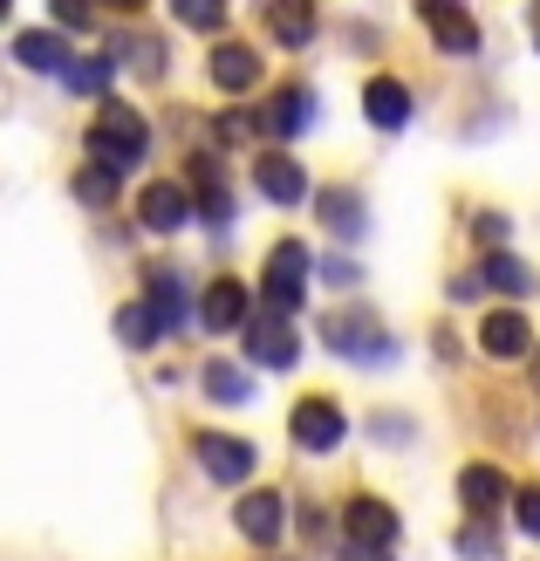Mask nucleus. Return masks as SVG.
<instances>
[{"label": "nucleus", "instance_id": "1", "mask_svg": "<svg viewBox=\"0 0 540 561\" xmlns=\"http://www.w3.org/2000/svg\"><path fill=\"white\" fill-rule=\"evenodd\" d=\"M145 151H151L145 117H137V110H124V103H103V117L90 124V164H103V172L124 179Z\"/></svg>", "mask_w": 540, "mask_h": 561}, {"label": "nucleus", "instance_id": "2", "mask_svg": "<svg viewBox=\"0 0 540 561\" xmlns=\"http://www.w3.org/2000/svg\"><path fill=\"white\" fill-rule=\"evenodd\" d=\"M322 343L335 350V356H349V363H390L397 350H390V329L377 322V316H363V308H349V316H329L322 322Z\"/></svg>", "mask_w": 540, "mask_h": 561}, {"label": "nucleus", "instance_id": "3", "mask_svg": "<svg viewBox=\"0 0 540 561\" xmlns=\"http://www.w3.org/2000/svg\"><path fill=\"white\" fill-rule=\"evenodd\" d=\"M308 295V247L301 240H280L267 254V274H261V301L274 308V316H295Z\"/></svg>", "mask_w": 540, "mask_h": 561}, {"label": "nucleus", "instance_id": "4", "mask_svg": "<svg viewBox=\"0 0 540 561\" xmlns=\"http://www.w3.org/2000/svg\"><path fill=\"white\" fill-rule=\"evenodd\" d=\"M288 432H295L301 453H335L349 425H343V411H335L329 398H301V404H295V417H288Z\"/></svg>", "mask_w": 540, "mask_h": 561}, {"label": "nucleus", "instance_id": "5", "mask_svg": "<svg viewBox=\"0 0 540 561\" xmlns=\"http://www.w3.org/2000/svg\"><path fill=\"white\" fill-rule=\"evenodd\" d=\"M246 356L261 363V370H295V363H301V343H295V329H288V316L246 322Z\"/></svg>", "mask_w": 540, "mask_h": 561}, {"label": "nucleus", "instance_id": "6", "mask_svg": "<svg viewBox=\"0 0 540 561\" xmlns=\"http://www.w3.org/2000/svg\"><path fill=\"white\" fill-rule=\"evenodd\" d=\"M479 350H486L493 363H520V356L533 350V329H527V316H520V308H493V316L479 322Z\"/></svg>", "mask_w": 540, "mask_h": 561}, {"label": "nucleus", "instance_id": "7", "mask_svg": "<svg viewBox=\"0 0 540 561\" xmlns=\"http://www.w3.org/2000/svg\"><path fill=\"white\" fill-rule=\"evenodd\" d=\"M233 520H240V535L253 548H274L280 535H288V500H280V493H246Z\"/></svg>", "mask_w": 540, "mask_h": 561}, {"label": "nucleus", "instance_id": "8", "mask_svg": "<svg viewBox=\"0 0 540 561\" xmlns=\"http://www.w3.org/2000/svg\"><path fill=\"white\" fill-rule=\"evenodd\" d=\"M198 466H206L219 486H240L246 472H253V445H246V438H219V432H198Z\"/></svg>", "mask_w": 540, "mask_h": 561}, {"label": "nucleus", "instance_id": "9", "mask_svg": "<svg viewBox=\"0 0 540 561\" xmlns=\"http://www.w3.org/2000/svg\"><path fill=\"white\" fill-rule=\"evenodd\" d=\"M459 500H466L472 520H493L506 500H514V486H506L499 466H466V472H459Z\"/></svg>", "mask_w": 540, "mask_h": 561}, {"label": "nucleus", "instance_id": "10", "mask_svg": "<svg viewBox=\"0 0 540 561\" xmlns=\"http://www.w3.org/2000/svg\"><path fill=\"white\" fill-rule=\"evenodd\" d=\"M322 227H329V240L356 247V240L369 233V206H363V192H349V185H329V192H322Z\"/></svg>", "mask_w": 540, "mask_h": 561}, {"label": "nucleus", "instance_id": "11", "mask_svg": "<svg viewBox=\"0 0 540 561\" xmlns=\"http://www.w3.org/2000/svg\"><path fill=\"white\" fill-rule=\"evenodd\" d=\"M206 76H212V90H226V96H246L253 82H261V55H253V48H240V42H219V48H212V62H206Z\"/></svg>", "mask_w": 540, "mask_h": 561}, {"label": "nucleus", "instance_id": "12", "mask_svg": "<svg viewBox=\"0 0 540 561\" xmlns=\"http://www.w3.org/2000/svg\"><path fill=\"white\" fill-rule=\"evenodd\" d=\"M424 27H432V42H438L445 55H472V48H479L472 14H466V8H451V0H424Z\"/></svg>", "mask_w": 540, "mask_h": 561}, {"label": "nucleus", "instance_id": "13", "mask_svg": "<svg viewBox=\"0 0 540 561\" xmlns=\"http://www.w3.org/2000/svg\"><path fill=\"white\" fill-rule=\"evenodd\" d=\"M315 90H301V82H295V90H280L267 110H261V130H274V137H301L308 124H315Z\"/></svg>", "mask_w": 540, "mask_h": 561}, {"label": "nucleus", "instance_id": "14", "mask_svg": "<svg viewBox=\"0 0 540 561\" xmlns=\"http://www.w3.org/2000/svg\"><path fill=\"white\" fill-rule=\"evenodd\" d=\"M363 110H369V124H377V130H404L411 124V90L397 76H369Z\"/></svg>", "mask_w": 540, "mask_h": 561}, {"label": "nucleus", "instance_id": "15", "mask_svg": "<svg viewBox=\"0 0 540 561\" xmlns=\"http://www.w3.org/2000/svg\"><path fill=\"white\" fill-rule=\"evenodd\" d=\"M253 185H261V192H267L274 206H301V192H308V172H301L295 158H280V151H267L261 164H253Z\"/></svg>", "mask_w": 540, "mask_h": 561}, {"label": "nucleus", "instance_id": "16", "mask_svg": "<svg viewBox=\"0 0 540 561\" xmlns=\"http://www.w3.org/2000/svg\"><path fill=\"white\" fill-rule=\"evenodd\" d=\"M137 219H145V233H179L185 219H192L185 185H151L145 199H137Z\"/></svg>", "mask_w": 540, "mask_h": 561}, {"label": "nucleus", "instance_id": "17", "mask_svg": "<svg viewBox=\"0 0 540 561\" xmlns=\"http://www.w3.org/2000/svg\"><path fill=\"white\" fill-rule=\"evenodd\" d=\"M343 527H349V541H363V548H390L397 541V514L383 507V500H349Z\"/></svg>", "mask_w": 540, "mask_h": 561}, {"label": "nucleus", "instance_id": "18", "mask_svg": "<svg viewBox=\"0 0 540 561\" xmlns=\"http://www.w3.org/2000/svg\"><path fill=\"white\" fill-rule=\"evenodd\" d=\"M198 322H206L212 335H226V329H246V288H240V280H212V288H206V301H198Z\"/></svg>", "mask_w": 540, "mask_h": 561}, {"label": "nucleus", "instance_id": "19", "mask_svg": "<svg viewBox=\"0 0 540 561\" xmlns=\"http://www.w3.org/2000/svg\"><path fill=\"white\" fill-rule=\"evenodd\" d=\"M14 62H21V69H42V76H69V69H76L69 48H62V35H42V27L14 35Z\"/></svg>", "mask_w": 540, "mask_h": 561}, {"label": "nucleus", "instance_id": "20", "mask_svg": "<svg viewBox=\"0 0 540 561\" xmlns=\"http://www.w3.org/2000/svg\"><path fill=\"white\" fill-rule=\"evenodd\" d=\"M267 27L280 35V48H308L315 42V0H267Z\"/></svg>", "mask_w": 540, "mask_h": 561}, {"label": "nucleus", "instance_id": "21", "mask_svg": "<svg viewBox=\"0 0 540 561\" xmlns=\"http://www.w3.org/2000/svg\"><path fill=\"white\" fill-rule=\"evenodd\" d=\"M145 308H151L158 335H179V329H185V288H179V274H151V295H145Z\"/></svg>", "mask_w": 540, "mask_h": 561}, {"label": "nucleus", "instance_id": "22", "mask_svg": "<svg viewBox=\"0 0 540 561\" xmlns=\"http://www.w3.org/2000/svg\"><path fill=\"white\" fill-rule=\"evenodd\" d=\"M192 179H198V213H206V227H226V219H233V192H226V179L212 172V164H192Z\"/></svg>", "mask_w": 540, "mask_h": 561}, {"label": "nucleus", "instance_id": "23", "mask_svg": "<svg viewBox=\"0 0 540 561\" xmlns=\"http://www.w3.org/2000/svg\"><path fill=\"white\" fill-rule=\"evenodd\" d=\"M110 82H117V55H110V48L103 55H82V62L69 69V90L76 96H110Z\"/></svg>", "mask_w": 540, "mask_h": 561}, {"label": "nucleus", "instance_id": "24", "mask_svg": "<svg viewBox=\"0 0 540 561\" xmlns=\"http://www.w3.org/2000/svg\"><path fill=\"white\" fill-rule=\"evenodd\" d=\"M479 280H486V288H499V295H527L533 288V274L514 261V254H486V267H479Z\"/></svg>", "mask_w": 540, "mask_h": 561}, {"label": "nucleus", "instance_id": "25", "mask_svg": "<svg viewBox=\"0 0 540 561\" xmlns=\"http://www.w3.org/2000/svg\"><path fill=\"white\" fill-rule=\"evenodd\" d=\"M117 172H103V164H90V172H76V199L82 206H117Z\"/></svg>", "mask_w": 540, "mask_h": 561}, {"label": "nucleus", "instance_id": "26", "mask_svg": "<svg viewBox=\"0 0 540 561\" xmlns=\"http://www.w3.org/2000/svg\"><path fill=\"white\" fill-rule=\"evenodd\" d=\"M206 390H212V404H246V377L233 363H206Z\"/></svg>", "mask_w": 540, "mask_h": 561}, {"label": "nucleus", "instance_id": "27", "mask_svg": "<svg viewBox=\"0 0 540 561\" xmlns=\"http://www.w3.org/2000/svg\"><path fill=\"white\" fill-rule=\"evenodd\" d=\"M172 14L185 27H198V35H212V27L226 21V0H172Z\"/></svg>", "mask_w": 540, "mask_h": 561}, {"label": "nucleus", "instance_id": "28", "mask_svg": "<svg viewBox=\"0 0 540 561\" xmlns=\"http://www.w3.org/2000/svg\"><path fill=\"white\" fill-rule=\"evenodd\" d=\"M117 335H124L130 350H151V343H158V322H151V308H124V316H117Z\"/></svg>", "mask_w": 540, "mask_h": 561}, {"label": "nucleus", "instance_id": "29", "mask_svg": "<svg viewBox=\"0 0 540 561\" xmlns=\"http://www.w3.org/2000/svg\"><path fill=\"white\" fill-rule=\"evenodd\" d=\"M459 554H466V561H493V554H499V535L479 520V527H466V535H459Z\"/></svg>", "mask_w": 540, "mask_h": 561}, {"label": "nucleus", "instance_id": "30", "mask_svg": "<svg viewBox=\"0 0 540 561\" xmlns=\"http://www.w3.org/2000/svg\"><path fill=\"white\" fill-rule=\"evenodd\" d=\"M514 520H520V535L540 541V486H520V493H514Z\"/></svg>", "mask_w": 540, "mask_h": 561}, {"label": "nucleus", "instance_id": "31", "mask_svg": "<svg viewBox=\"0 0 540 561\" xmlns=\"http://www.w3.org/2000/svg\"><path fill=\"white\" fill-rule=\"evenodd\" d=\"M48 14L62 27H90V0H48Z\"/></svg>", "mask_w": 540, "mask_h": 561}, {"label": "nucleus", "instance_id": "32", "mask_svg": "<svg viewBox=\"0 0 540 561\" xmlns=\"http://www.w3.org/2000/svg\"><path fill=\"white\" fill-rule=\"evenodd\" d=\"M130 62H137V69H151V76H164V62H172V55H164L158 42H130Z\"/></svg>", "mask_w": 540, "mask_h": 561}, {"label": "nucleus", "instance_id": "33", "mask_svg": "<svg viewBox=\"0 0 540 561\" xmlns=\"http://www.w3.org/2000/svg\"><path fill=\"white\" fill-rule=\"evenodd\" d=\"M240 137H253V117H240V110H233V117H219V145H240Z\"/></svg>", "mask_w": 540, "mask_h": 561}, {"label": "nucleus", "instance_id": "34", "mask_svg": "<svg viewBox=\"0 0 540 561\" xmlns=\"http://www.w3.org/2000/svg\"><path fill=\"white\" fill-rule=\"evenodd\" d=\"M335 561H390V548H363V541H349V548L335 554Z\"/></svg>", "mask_w": 540, "mask_h": 561}, {"label": "nucleus", "instance_id": "35", "mask_svg": "<svg viewBox=\"0 0 540 561\" xmlns=\"http://www.w3.org/2000/svg\"><path fill=\"white\" fill-rule=\"evenodd\" d=\"M533 383H540V356H533Z\"/></svg>", "mask_w": 540, "mask_h": 561}, {"label": "nucleus", "instance_id": "36", "mask_svg": "<svg viewBox=\"0 0 540 561\" xmlns=\"http://www.w3.org/2000/svg\"><path fill=\"white\" fill-rule=\"evenodd\" d=\"M117 8H137V0H117Z\"/></svg>", "mask_w": 540, "mask_h": 561}, {"label": "nucleus", "instance_id": "37", "mask_svg": "<svg viewBox=\"0 0 540 561\" xmlns=\"http://www.w3.org/2000/svg\"><path fill=\"white\" fill-rule=\"evenodd\" d=\"M533 48H540V27H533Z\"/></svg>", "mask_w": 540, "mask_h": 561}]
</instances>
